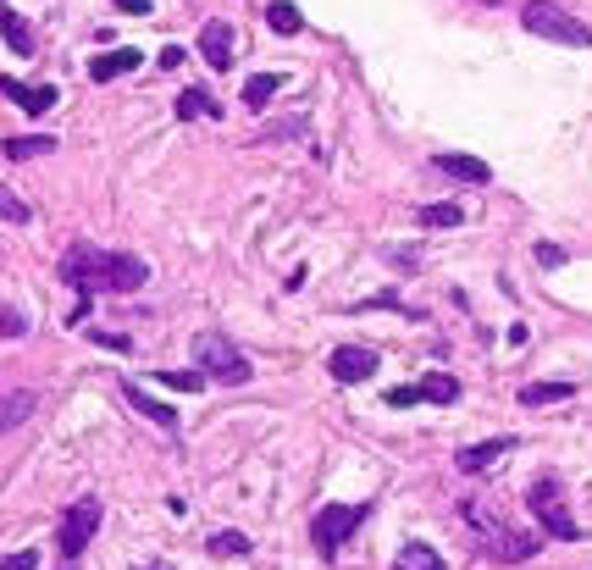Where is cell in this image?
Returning <instances> with one entry per match:
<instances>
[{"label": "cell", "instance_id": "obj_5", "mask_svg": "<svg viewBox=\"0 0 592 570\" xmlns=\"http://www.w3.org/2000/svg\"><path fill=\"white\" fill-rule=\"evenodd\" d=\"M526 510H537V521H543L548 537H559V543H576L581 526L570 521V510L559 504V476H537L532 493H526Z\"/></svg>", "mask_w": 592, "mask_h": 570}, {"label": "cell", "instance_id": "obj_25", "mask_svg": "<svg viewBox=\"0 0 592 570\" xmlns=\"http://www.w3.org/2000/svg\"><path fill=\"white\" fill-rule=\"evenodd\" d=\"M465 211L460 205H421V227H460Z\"/></svg>", "mask_w": 592, "mask_h": 570}, {"label": "cell", "instance_id": "obj_28", "mask_svg": "<svg viewBox=\"0 0 592 570\" xmlns=\"http://www.w3.org/2000/svg\"><path fill=\"white\" fill-rule=\"evenodd\" d=\"M23 333H28V316L12 305H0V338H23Z\"/></svg>", "mask_w": 592, "mask_h": 570}, {"label": "cell", "instance_id": "obj_1", "mask_svg": "<svg viewBox=\"0 0 592 570\" xmlns=\"http://www.w3.org/2000/svg\"><path fill=\"white\" fill-rule=\"evenodd\" d=\"M61 277H67L78 294H133L144 288L150 266L139 255H122V250H95V244H72L61 255Z\"/></svg>", "mask_w": 592, "mask_h": 570}, {"label": "cell", "instance_id": "obj_30", "mask_svg": "<svg viewBox=\"0 0 592 570\" xmlns=\"http://www.w3.org/2000/svg\"><path fill=\"white\" fill-rule=\"evenodd\" d=\"M0 570H39V554H34V548H23V554H6V559H0Z\"/></svg>", "mask_w": 592, "mask_h": 570}, {"label": "cell", "instance_id": "obj_32", "mask_svg": "<svg viewBox=\"0 0 592 570\" xmlns=\"http://www.w3.org/2000/svg\"><path fill=\"white\" fill-rule=\"evenodd\" d=\"M161 67H166V72L183 67V45H166V50H161Z\"/></svg>", "mask_w": 592, "mask_h": 570}, {"label": "cell", "instance_id": "obj_3", "mask_svg": "<svg viewBox=\"0 0 592 570\" xmlns=\"http://www.w3.org/2000/svg\"><path fill=\"white\" fill-rule=\"evenodd\" d=\"M521 23L532 28V34L554 39V45H592V28L576 23V17H570L565 6H554V0H526V6H521Z\"/></svg>", "mask_w": 592, "mask_h": 570}, {"label": "cell", "instance_id": "obj_20", "mask_svg": "<svg viewBox=\"0 0 592 570\" xmlns=\"http://www.w3.org/2000/svg\"><path fill=\"white\" fill-rule=\"evenodd\" d=\"M393 570H443V559H438V548H427V543H404Z\"/></svg>", "mask_w": 592, "mask_h": 570}, {"label": "cell", "instance_id": "obj_33", "mask_svg": "<svg viewBox=\"0 0 592 570\" xmlns=\"http://www.w3.org/2000/svg\"><path fill=\"white\" fill-rule=\"evenodd\" d=\"M117 6H122V12H133V17H144V12H150V0H117Z\"/></svg>", "mask_w": 592, "mask_h": 570}, {"label": "cell", "instance_id": "obj_29", "mask_svg": "<svg viewBox=\"0 0 592 570\" xmlns=\"http://www.w3.org/2000/svg\"><path fill=\"white\" fill-rule=\"evenodd\" d=\"M537 266H548V272H559V266H565V250H559V244H537Z\"/></svg>", "mask_w": 592, "mask_h": 570}, {"label": "cell", "instance_id": "obj_12", "mask_svg": "<svg viewBox=\"0 0 592 570\" xmlns=\"http://www.w3.org/2000/svg\"><path fill=\"white\" fill-rule=\"evenodd\" d=\"M438 172H449L454 183H487V178H493V167H487V161H476V155H460V150H443V155H438Z\"/></svg>", "mask_w": 592, "mask_h": 570}, {"label": "cell", "instance_id": "obj_18", "mask_svg": "<svg viewBox=\"0 0 592 570\" xmlns=\"http://www.w3.org/2000/svg\"><path fill=\"white\" fill-rule=\"evenodd\" d=\"M277 89H283V72H255V78L244 84V106H249V111H261L266 100L277 95Z\"/></svg>", "mask_w": 592, "mask_h": 570}, {"label": "cell", "instance_id": "obj_14", "mask_svg": "<svg viewBox=\"0 0 592 570\" xmlns=\"http://www.w3.org/2000/svg\"><path fill=\"white\" fill-rule=\"evenodd\" d=\"M139 50H106V56H95V61H89V78H95V84H111V78H122V72H133V67H139Z\"/></svg>", "mask_w": 592, "mask_h": 570}, {"label": "cell", "instance_id": "obj_16", "mask_svg": "<svg viewBox=\"0 0 592 570\" xmlns=\"http://www.w3.org/2000/svg\"><path fill=\"white\" fill-rule=\"evenodd\" d=\"M6 161H34V155H56V139L50 133H12V139L0 144Z\"/></svg>", "mask_w": 592, "mask_h": 570}, {"label": "cell", "instance_id": "obj_7", "mask_svg": "<svg viewBox=\"0 0 592 570\" xmlns=\"http://www.w3.org/2000/svg\"><path fill=\"white\" fill-rule=\"evenodd\" d=\"M465 521H471L476 532L487 537V548H493L498 559H510V565H515V559H532L537 548H543L537 537H526V532H504V526H498L487 510H476V504H465Z\"/></svg>", "mask_w": 592, "mask_h": 570}, {"label": "cell", "instance_id": "obj_17", "mask_svg": "<svg viewBox=\"0 0 592 570\" xmlns=\"http://www.w3.org/2000/svg\"><path fill=\"white\" fill-rule=\"evenodd\" d=\"M178 117H183V122H194V117H222V100H216L211 89L194 84V89H183V95H178Z\"/></svg>", "mask_w": 592, "mask_h": 570}, {"label": "cell", "instance_id": "obj_10", "mask_svg": "<svg viewBox=\"0 0 592 570\" xmlns=\"http://www.w3.org/2000/svg\"><path fill=\"white\" fill-rule=\"evenodd\" d=\"M504 454H515V438H493V443H465L460 454H454V465H460L465 476H482V471H493Z\"/></svg>", "mask_w": 592, "mask_h": 570}, {"label": "cell", "instance_id": "obj_9", "mask_svg": "<svg viewBox=\"0 0 592 570\" xmlns=\"http://www.w3.org/2000/svg\"><path fill=\"white\" fill-rule=\"evenodd\" d=\"M327 371H332L338 382H366V377H377V349H366V344H344V349H332Z\"/></svg>", "mask_w": 592, "mask_h": 570}, {"label": "cell", "instance_id": "obj_15", "mask_svg": "<svg viewBox=\"0 0 592 570\" xmlns=\"http://www.w3.org/2000/svg\"><path fill=\"white\" fill-rule=\"evenodd\" d=\"M0 89H6L23 111H34V117L56 106V89H50V84H17V78H0Z\"/></svg>", "mask_w": 592, "mask_h": 570}, {"label": "cell", "instance_id": "obj_8", "mask_svg": "<svg viewBox=\"0 0 592 570\" xmlns=\"http://www.w3.org/2000/svg\"><path fill=\"white\" fill-rule=\"evenodd\" d=\"M454 399H460V382L443 377V371L421 377L415 388H388L382 393V404H393V410H404V404H454Z\"/></svg>", "mask_w": 592, "mask_h": 570}, {"label": "cell", "instance_id": "obj_19", "mask_svg": "<svg viewBox=\"0 0 592 570\" xmlns=\"http://www.w3.org/2000/svg\"><path fill=\"white\" fill-rule=\"evenodd\" d=\"M576 393V382H526L521 388V404L532 410V404H559V399H570Z\"/></svg>", "mask_w": 592, "mask_h": 570}, {"label": "cell", "instance_id": "obj_13", "mask_svg": "<svg viewBox=\"0 0 592 570\" xmlns=\"http://www.w3.org/2000/svg\"><path fill=\"white\" fill-rule=\"evenodd\" d=\"M122 393H128V404L139 410V416H150L155 427H166V432H178V416H172V404H161L155 393H144L139 382H122Z\"/></svg>", "mask_w": 592, "mask_h": 570}, {"label": "cell", "instance_id": "obj_4", "mask_svg": "<svg viewBox=\"0 0 592 570\" xmlns=\"http://www.w3.org/2000/svg\"><path fill=\"white\" fill-rule=\"evenodd\" d=\"M371 515V504H327V510L310 521V543H316V554H338L344 548V537L360 532V521Z\"/></svg>", "mask_w": 592, "mask_h": 570}, {"label": "cell", "instance_id": "obj_34", "mask_svg": "<svg viewBox=\"0 0 592 570\" xmlns=\"http://www.w3.org/2000/svg\"><path fill=\"white\" fill-rule=\"evenodd\" d=\"M139 570H172V565H139Z\"/></svg>", "mask_w": 592, "mask_h": 570}, {"label": "cell", "instance_id": "obj_24", "mask_svg": "<svg viewBox=\"0 0 592 570\" xmlns=\"http://www.w3.org/2000/svg\"><path fill=\"white\" fill-rule=\"evenodd\" d=\"M155 382L172 393H200L205 388V371H155Z\"/></svg>", "mask_w": 592, "mask_h": 570}, {"label": "cell", "instance_id": "obj_26", "mask_svg": "<svg viewBox=\"0 0 592 570\" xmlns=\"http://www.w3.org/2000/svg\"><path fill=\"white\" fill-rule=\"evenodd\" d=\"M211 554L238 559V554H249V537H244V532H216V537H211Z\"/></svg>", "mask_w": 592, "mask_h": 570}, {"label": "cell", "instance_id": "obj_31", "mask_svg": "<svg viewBox=\"0 0 592 570\" xmlns=\"http://www.w3.org/2000/svg\"><path fill=\"white\" fill-rule=\"evenodd\" d=\"M95 344H100V349H117V355H128L133 338H122V333H95Z\"/></svg>", "mask_w": 592, "mask_h": 570}, {"label": "cell", "instance_id": "obj_27", "mask_svg": "<svg viewBox=\"0 0 592 570\" xmlns=\"http://www.w3.org/2000/svg\"><path fill=\"white\" fill-rule=\"evenodd\" d=\"M28 216H34V211H28V205H23V200H17V194H12V189H0V222H17V227H23V222H28Z\"/></svg>", "mask_w": 592, "mask_h": 570}, {"label": "cell", "instance_id": "obj_11", "mask_svg": "<svg viewBox=\"0 0 592 570\" xmlns=\"http://www.w3.org/2000/svg\"><path fill=\"white\" fill-rule=\"evenodd\" d=\"M233 23H205L200 28V56L205 61H211V67L216 72H227V67H233Z\"/></svg>", "mask_w": 592, "mask_h": 570}, {"label": "cell", "instance_id": "obj_6", "mask_svg": "<svg viewBox=\"0 0 592 570\" xmlns=\"http://www.w3.org/2000/svg\"><path fill=\"white\" fill-rule=\"evenodd\" d=\"M95 532H100V504H95V499H78L67 515H61V532H56L61 565H78L83 548L95 543Z\"/></svg>", "mask_w": 592, "mask_h": 570}, {"label": "cell", "instance_id": "obj_35", "mask_svg": "<svg viewBox=\"0 0 592 570\" xmlns=\"http://www.w3.org/2000/svg\"><path fill=\"white\" fill-rule=\"evenodd\" d=\"M61 570H78V565H61Z\"/></svg>", "mask_w": 592, "mask_h": 570}, {"label": "cell", "instance_id": "obj_21", "mask_svg": "<svg viewBox=\"0 0 592 570\" xmlns=\"http://www.w3.org/2000/svg\"><path fill=\"white\" fill-rule=\"evenodd\" d=\"M266 23H272V34H299L305 17H299L294 0H272V6H266Z\"/></svg>", "mask_w": 592, "mask_h": 570}, {"label": "cell", "instance_id": "obj_2", "mask_svg": "<svg viewBox=\"0 0 592 570\" xmlns=\"http://www.w3.org/2000/svg\"><path fill=\"white\" fill-rule=\"evenodd\" d=\"M194 366L205 371V382H222V388H244L249 382V360L238 355L233 338L222 333H200L194 338Z\"/></svg>", "mask_w": 592, "mask_h": 570}, {"label": "cell", "instance_id": "obj_22", "mask_svg": "<svg viewBox=\"0 0 592 570\" xmlns=\"http://www.w3.org/2000/svg\"><path fill=\"white\" fill-rule=\"evenodd\" d=\"M0 34H6V45H12L17 56H34V34H28V23L17 12H0Z\"/></svg>", "mask_w": 592, "mask_h": 570}, {"label": "cell", "instance_id": "obj_23", "mask_svg": "<svg viewBox=\"0 0 592 570\" xmlns=\"http://www.w3.org/2000/svg\"><path fill=\"white\" fill-rule=\"evenodd\" d=\"M34 410V393H12V399H0V432H12L17 421H28Z\"/></svg>", "mask_w": 592, "mask_h": 570}]
</instances>
